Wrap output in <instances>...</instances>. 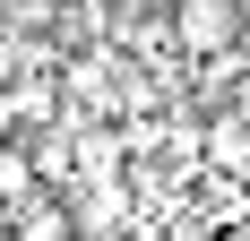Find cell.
I'll use <instances>...</instances> for the list:
<instances>
[{
    "label": "cell",
    "instance_id": "6da1fadb",
    "mask_svg": "<svg viewBox=\"0 0 250 241\" xmlns=\"http://www.w3.org/2000/svg\"><path fill=\"white\" fill-rule=\"evenodd\" d=\"M242 35H250V0H173V43H181V60L242 52Z\"/></svg>",
    "mask_w": 250,
    "mask_h": 241
},
{
    "label": "cell",
    "instance_id": "7a4b0ae2",
    "mask_svg": "<svg viewBox=\"0 0 250 241\" xmlns=\"http://www.w3.org/2000/svg\"><path fill=\"white\" fill-rule=\"evenodd\" d=\"M0 129H61V69H9L0 78Z\"/></svg>",
    "mask_w": 250,
    "mask_h": 241
},
{
    "label": "cell",
    "instance_id": "3957f363",
    "mask_svg": "<svg viewBox=\"0 0 250 241\" xmlns=\"http://www.w3.org/2000/svg\"><path fill=\"white\" fill-rule=\"evenodd\" d=\"M18 241H78V216H69V198H26L18 207Z\"/></svg>",
    "mask_w": 250,
    "mask_h": 241
},
{
    "label": "cell",
    "instance_id": "277c9868",
    "mask_svg": "<svg viewBox=\"0 0 250 241\" xmlns=\"http://www.w3.org/2000/svg\"><path fill=\"white\" fill-rule=\"evenodd\" d=\"M35 190H43V172H35V146L0 129V198H9V207H26Z\"/></svg>",
    "mask_w": 250,
    "mask_h": 241
},
{
    "label": "cell",
    "instance_id": "5b68a950",
    "mask_svg": "<svg viewBox=\"0 0 250 241\" xmlns=\"http://www.w3.org/2000/svg\"><path fill=\"white\" fill-rule=\"evenodd\" d=\"M242 43H250V35H242Z\"/></svg>",
    "mask_w": 250,
    "mask_h": 241
}]
</instances>
